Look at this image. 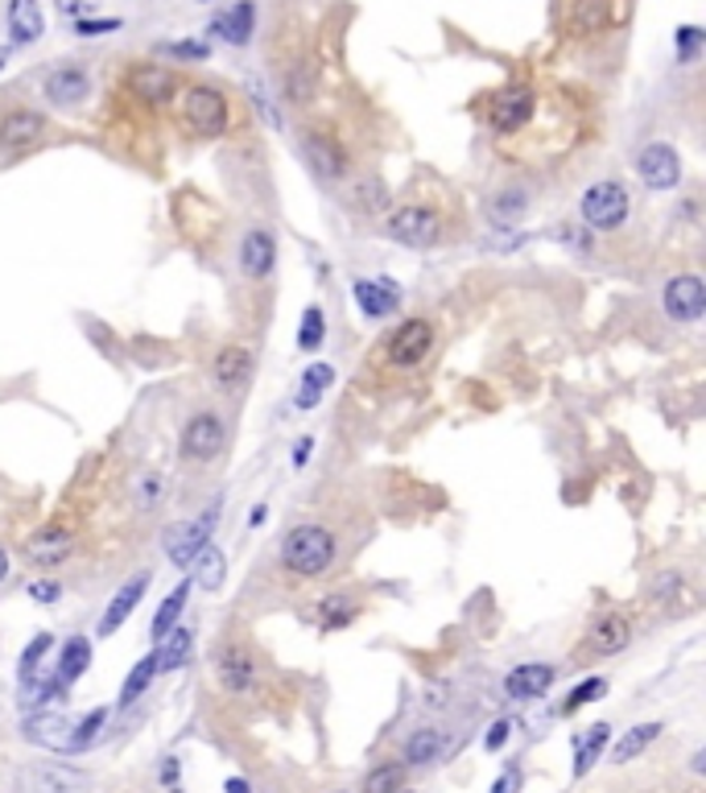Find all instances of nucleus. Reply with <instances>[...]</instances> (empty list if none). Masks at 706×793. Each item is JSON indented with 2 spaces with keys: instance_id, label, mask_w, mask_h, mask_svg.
Wrapping results in <instances>:
<instances>
[{
  "instance_id": "1",
  "label": "nucleus",
  "mask_w": 706,
  "mask_h": 793,
  "mask_svg": "<svg viewBox=\"0 0 706 793\" xmlns=\"http://www.w3.org/2000/svg\"><path fill=\"white\" fill-rule=\"evenodd\" d=\"M339 542L327 525H293L281 542V566L298 579H318L335 566Z\"/></svg>"
},
{
  "instance_id": "2",
  "label": "nucleus",
  "mask_w": 706,
  "mask_h": 793,
  "mask_svg": "<svg viewBox=\"0 0 706 793\" xmlns=\"http://www.w3.org/2000/svg\"><path fill=\"white\" fill-rule=\"evenodd\" d=\"M228 100H224V91L219 87H207V84H190L182 91V125L187 133L194 137H224L228 133Z\"/></svg>"
},
{
  "instance_id": "3",
  "label": "nucleus",
  "mask_w": 706,
  "mask_h": 793,
  "mask_svg": "<svg viewBox=\"0 0 706 793\" xmlns=\"http://www.w3.org/2000/svg\"><path fill=\"white\" fill-rule=\"evenodd\" d=\"M434 323L430 318H405L389 339H384V364L393 373H414L417 364H426V355L434 352Z\"/></svg>"
},
{
  "instance_id": "4",
  "label": "nucleus",
  "mask_w": 706,
  "mask_h": 793,
  "mask_svg": "<svg viewBox=\"0 0 706 793\" xmlns=\"http://www.w3.org/2000/svg\"><path fill=\"white\" fill-rule=\"evenodd\" d=\"M582 219L591 224L595 231H616L628 219V211H632V199H628V190L620 182H612V178H603L595 187L582 190Z\"/></svg>"
},
{
  "instance_id": "5",
  "label": "nucleus",
  "mask_w": 706,
  "mask_h": 793,
  "mask_svg": "<svg viewBox=\"0 0 706 793\" xmlns=\"http://www.w3.org/2000/svg\"><path fill=\"white\" fill-rule=\"evenodd\" d=\"M533 112H538V91L525 84H513L504 87L500 96H492V104H488V128L496 137H513V133H520V128L533 121Z\"/></svg>"
},
{
  "instance_id": "6",
  "label": "nucleus",
  "mask_w": 706,
  "mask_h": 793,
  "mask_svg": "<svg viewBox=\"0 0 706 793\" xmlns=\"http://www.w3.org/2000/svg\"><path fill=\"white\" fill-rule=\"evenodd\" d=\"M389 236L405 249H434L442 240V215L434 207H421V203L396 207L389 215Z\"/></svg>"
},
{
  "instance_id": "7",
  "label": "nucleus",
  "mask_w": 706,
  "mask_h": 793,
  "mask_svg": "<svg viewBox=\"0 0 706 793\" xmlns=\"http://www.w3.org/2000/svg\"><path fill=\"white\" fill-rule=\"evenodd\" d=\"M46 133H50V121L42 112H34V108H13V112L0 116V149L13 153V158L42 146Z\"/></svg>"
},
{
  "instance_id": "8",
  "label": "nucleus",
  "mask_w": 706,
  "mask_h": 793,
  "mask_svg": "<svg viewBox=\"0 0 706 793\" xmlns=\"http://www.w3.org/2000/svg\"><path fill=\"white\" fill-rule=\"evenodd\" d=\"M215 517H219V504H215L211 513H203L199 521L169 525L166 538H162V550H166L169 563H174V566H190V563H194V554H199L203 545H211V525H215Z\"/></svg>"
},
{
  "instance_id": "9",
  "label": "nucleus",
  "mask_w": 706,
  "mask_h": 793,
  "mask_svg": "<svg viewBox=\"0 0 706 793\" xmlns=\"http://www.w3.org/2000/svg\"><path fill=\"white\" fill-rule=\"evenodd\" d=\"M22 735L46 752H66V756L75 752V723L59 710H29Z\"/></svg>"
},
{
  "instance_id": "10",
  "label": "nucleus",
  "mask_w": 706,
  "mask_h": 793,
  "mask_svg": "<svg viewBox=\"0 0 706 793\" xmlns=\"http://www.w3.org/2000/svg\"><path fill=\"white\" fill-rule=\"evenodd\" d=\"M128 91L146 104H169L178 96V75H174V66L162 63H133L128 66Z\"/></svg>"
},
{
  "instance_id": "11",
  "label": "nucleus",
  "mask_w": 706,
  "mask_h": 793,
  "mask_svg": "<svg viewBox=\"0 0 706 793\" xmlns=\"http://www.w3.org/2000/svg\"><path fill=\"white\" fill-rule=\"evenodd\" d=\"M665 302V314L673 318V323H698L706 314V286L694 277V273H682V277H673L661 293Z\"/></svg>"
},
{
  "instance_id": "12",
  "label": "nucleus",
  "mask_w": 706,
  "mask_h": 793,
  "mask_svg": "<svg viewBox=\"0 0 706 793\" xmlns=\"http://www.w3.org/2000/svg\"><path fill=\"white\" fill-rule=\"evenodd\" d=\"M91 777L71 765H29L22 769V790L25 793H87Z\"/></svg>"
},
{
  "instance_id": "13",
  "label": "nucleus",
  "mask_w": 706,
  "mask_h": 793,
  "mask_svg": "<svg viewBox=\"0 0 706 793\" xmlns=\"http://www.w3.org/2000/svg\"><path fill=\"white\" fill-rule=\"evenodd\" d=\"M224 439H228V426L219 414H194L182 426V455L187 460H215L224 451Z\"/></svg>"
},
{
  "instance_id": "14",
  "label": "nucleus",
  "mask_w": 706,
  "mask_h": 793,
  "mask_svg": "<svg viewBox=\"0 0 706 793\" xmlns=\"http://www.w3.org/2000/svg\"><path fill=\"white\" fill-rule=\"evenodd\" d=\"M302 153H306V162H311L314 174L327 178V182H335V178L348 174V153H343V146L335 141L331 133H323V128H306V133H302Z\"/></svg>"
},
{
  "instance_id": "15",
  "label": "nucleus",
  "mask_w": 706,
  "mask_h": 793,
  "mask_svg": "<svg viewBox=\"0 0 706 793\" xmlns=\"http://www.w3.org/2000/svg\"><path fill=\"white\" fill-rule=\"evenodd\" d=\"M636 169H641V182L648 190H673L678 178H682V158L678 149L657 141V146H644L641 158H636Z\"/></svg>"
},
{
  "instance_id": "16",
  "label": "nucleus",
  "mask_w": 706,
  "mask_h": 793,
  "mask_svg": "<svg viewBox=\"0 0 706 793\" xmlns=\"http://www.w3.org/2000/svg\"><path fill=\"white\" fill-rule=\"evenodd\" d=\"M277 265V240H273V231L265 228H252L244 231V240H240V273L252 277V281H265Z\"/></svg>"
},
{
  "instance_id": "17",
  "label": "nucleus",
  "mask_w": 706,
  "mask_h": 793,
  "mask_svg": "<svg viewBox=\"0 0 706 793\" xmlns=\"http://www.w3.org/2000/svg\"><path fill=\"white\" fill-rule=\"evenodd\" d=\"M612 0H570L566 9V34L570 38H600L603 29H612Z\"/></svg>"
},
{
  "instance_id": "18",
  "label": "nucleus",
  "mask_w": 706,
  "mask_h": 793,
  "mask_svg": "<svg viewBox=\"0 0 706 793\" xmlns=\"http://www.w3.org/2000/svg\"><path fill=\"white\" fill-rule=\"evenodd\" d=\"M46 100L59 108H75L79 100H87V91H91V75H87V66H54L50 75H46Z\"/></svg>"
},
{
  "instance_id": "19",
  "label": "nucleus",
  "mask_w": 706,
  "mask_h": 793,
  "mask_svg": "<svg viewBox=\"0 0 706 793\" xmlns=\"http://www.w3.org/2000/svg\"><path fill=\"white\" fill-rule=\"evenodd\" d=\"M71 550H75V533L63 529V525H46L25 542V558L38 566H59L71 558Z\"/></svg>"
},
{
  "instance_id": "20",
  "label": "nucleus",
  "mask_w": 706,
  "mask_h": 793,
  "mask_svg": "<svg viewBox=\"0 0 706 793\" xmlns=\"http://www.w3.org/2000/svg\"><path fill=\"white\" fill-rule=\"evenodd\" d=\"M355 293V306L368 314V318H389V314L401 311V290H396L393 281H373V277H360L352 286Z\"/></svg>"
},
{
  "instance_id": "21",
  "label": "nucleus",
  "mask_w": 706,
  "mask_h": 793,
  "mask_svg": "<svg viewBox=\"0 0 706 793\" xmlns=\"http://www.w3.org/2000/svg\"><path fill=\"white\" fill-rule=\"evenodd\" d=\"M628 641H632V625H628V616H620V612H607V616H600L595 625L587 628V649L595 657H612V653L628 649Z\"/></svg>"
},
{
  "instance_id": "22",
  "label": "nucleus",
  "mask_w": 706,
  "mask_h": 793,
  "mask_svg": "<svg viewBox=\"0 0 706 793\" xmlns=\"http://www.w3.org/2000/svg\"><path fill=\"white\" fill-rule=\"evenodd\" d=\"M215 674H219V687L228 694H244L256 682V662L240 645L219 649V662H215Z\"/></svg>"
},
{
  "instance_id": "23",
  "label": "nucleus",
  "mask_w": 706,
  "mask_h": 793,
  "mask_svg": "<svg viewBox=\"0 0 706 793\" xmlns=\"http://www.w3.org/2000/svg\"><path fill=\"white\" fill-rule=\"evenodd\" d=\"M149 591V570H141V575H133L116 595H112V604H108V612L100 616V637H112L116 628L125 625L128 616H133V607L141 604V595Z\"/></svg>"
},
{
  "instance_id": "24",
  "label": "nucleus",
  "mask_w": 706,
  "mask_h": 793,
  "mask_svg": "<svg viewBox=\"0 0 706 793\" xmlns=\"http://www.w3.org/2000/svg\"><path fill=\"white\" fill-rule=\"evenodd\" d=\"M554 678H558V669H554V666L529 662V666H517L513 674H508V678H504V690H508V698L529 703V698H541L545 690L554 687Z\"/></svg>"
},
{
  "instance_id": "25",
  "label": "nucleus",
  "mask_w": 706,
  "mask_h": 793,
  "mask_svg": "<svg viewBox=\"0 0 706 793\" xmlns=\"http://www.w3.org/2000/svg\"><path fill=\"white\" fill-rule=\"evenodd\" d=\"M42 4L38 0H9V34L13 46H34L42 38Z\"/></svg>"
},
{
  "instance_id": "26",
  "label": "nucleus",
  "mask_w": 706,
  "mask_h": 793,
  "mask_svg": "<svg viewBox=\"0 0 706 793\" xmlns=\"http://www.w3.org/2000/svg\"><path fill=\"white\" fill-rule=\"evenodd\" d=\"M252 22H256V4L252 0H240L231 13H219L215 22H211L207 34H215V38H224L228 46H249L252 38Z\"/></svg>"
},
{
  "instance_id": "27",
  "label": "nucleus",
  "mask_w": 706,
  "mask_h": 793,
  "mask_svg": "<svg viewBox=\"0 0 706 793\" xmlns=\"http://www.w3.org/2000/svg\"><path fill=\"white\" fill-rule=\"evenodd\" d=\"M252 368V355L249 348H240V343H228L224 352L215 355V364H211V376H215V385H224V389H236Z\"/></svg>"
},
{
  "instance_id": "28",
  "label": "nucleus",
  "mask_w": 706,
  "mask_h": 793,
  "mask_svg": "<svg viewBox=\"0 0 706 793\" xmlns=\"http://www.w3.org/2000/svg\"><path fill=\"white\" fill-rule=\"evenodd\" d=\"M612 740V723H595V728L575 740V777H587V772L600 765L603 748Z\"/></svg>"
},
{
  "instance_id": "29",
  "label": "nucleus",
  "mask_w": 706,
  "mask_h": 793,
  "mask_svg": "<svg viewBox=\"0 0 706 793\" xmlns=\"http://www.w3.org/2000/svg\"><path fill=\"white\" fill-rule=\"evenodd\" d=\"M194 575H190V583H199L203 591H219L224 587V575H228V558H224V550H215V545H203L199 554H194Z\"/></svg>"
},
{
  "instance_id": "30",
  "label": "nucleus",
  "mask_w": 706,
  "mask_h": 793,
  "mask_svg": "<svg viewBox=\"0 0 706 793\" xmlns=\"http://www.w3.org/2000/svg\"><path fill=\"white\" fill-rule=\"evenodd\" d=\"M190 649H194V637H190V628H182V625H174L157 641V669H178V666H187L190 662Z\"/></svg>"
},
{
  "instance_id": "31",
  "label": "nucleus",
  "mask_w": 706,
  "mask_h": 793,
  "mask_svg": "<svg viewBox=\"0 0 706 793\" xmlns=\"http://www.w3.org/2000/svg\"><path fill=\"white\" fill-rule=\"evenodd\" d=\"M442 731L434 728H417L409 740H405V748H401V760L405 765H434L438 756H442Z\"/></svg>"
},
{
  "instance_id": "32",
  "label": "nucleus",
  "mask_w": 706,
  "mask_h": 793,
  "mask_svg": "<svg viewBox=\"0 0 706 793\" xmlns=\"http://www.w3.org/2000/svg\"><path fill=\"white\" fill-rule=\"evenodd\" d=\"M190 579L187 583H178L174 587V591H169L166 600H162V607H157V616H153V628H149V632H153V641H162V637H166L169 628L178 625V616H182V612H187V600H190Z\"/></svg>"
},
{
  "instance_id": "33",
  "label": "nucleus",
  "mask_w": 706,
  "mask_h": 793,
  "mask_svg": "<svg viewBox=\"0 0 706 793\" xmlns=\"http://www.w3.org/2000/svg\"><path fill=\"white\" fill-rule=\"evenodd\" d=\"M162 669H157V649L153 653H146L137 666H133V674L125 678V690H121V707H133L141 694H146L149 687H153V678H157Z\"/></svg>"
},
{
  "instance_id": "34",
  "label": "nucleus",
  "mask_w": 706,
  "mask_h": 793,
  "mask_svg": "<svg viewBox=\"0 0 706 793\" xmlns=\"http://www.w3.org/2000/svg\"><path fill=\"white\" fill-rule=\"evenodd\" d=\"M87 666H91V641H87V637H71V641H63V657H59V678H63L66 687H71L75 678H84Z\"/></svg>"
},
{
  "instance_id": "35",
  "label": "nucleus",
  "mask_w": 706,
  "mask_h": 793,
  "mask_svg": "<svg viewBox=\"0 0 706 793\" xmlns=\"http://www.w3.org/2000/svg\"><path fill=\"white\" fill-rule=\"evenodd\" d=\"M529 207V199H525V190H500L488 199V219L496 224V228H508V224H517L520 215Z\"/></svg>"
},
{
  "instance_id": "36",
  "label": "nucleus",
  "mask_w": 706,
  "mask_h": 793,
  "mask_svg": "<svg viewBox=\"0 0 706 793\" xmlns=\"http://www.w3.org/2000/svg\"><path fill=\"white\" fill-rule=\"evenodd\" d=\"M335 373L327 368V364H311L306 373H302V385H298V410H314L318 401H323V393L331 389Z\"/></svg>"
},
{
  "instance_id": "37",
  "label": "nucleus",
  "mask_w": 706,
  "mask_h": 793,
  "mask_svg": "<svg viewBox=\"0 0 706 793\" xmlns=\"http://www.w3.org/2000/svg\"><path fill=\"white\" fill-rule=\"evenodd\" d=\"M657 735H661V723H641V728H632V731H628V735H623V740H620V744H616V752H612V760H616V765H628V760H632L636 752L648 748V744H653Z\"/></svg>"
},
{
  "instance_id": "38",
  "label": "nucleus",
  "mask_w": 706,
  "mask_h": 793,
  "mask_svg": "<svg viewBox=\"0 0 706 793\" xmlns=\"http://www.w3.org/2000/svg\"><path fill=\"white\" fill-rule=\"evenodd\" d=\"M286 96H290V104H311L314 96V66L306 59H298V63L286 71Z\"/></svg>"
},
{
  "instance_id": "39",
  "label": "nucleus",
  "mask_w": 706,
  "mask_h": 793,
  "mask_svg": "<svg viewBox=\"0 0 706 793\" xmlns=\"http://www.w3.org/2000/svg\"><path fill=\"white\" fill-rule=\"evenodd\" d=\"M50 649H54V637H50V632H38V637H34V641L25 645L22 666H17V678H22V687L38 678V669H42V662H46V653H50Z\"/></svg>"
},
{
  "instance_id": "40",
  "label": "nucleus",
  "mask_w": 706,
  "mask_h": 793,
  "mask_svg": "<svg viewBox=\"0 0 706 793\" xmlns=\"http://www.w3.org/2000/svg\"><path fill=\"white\" fill-rule=\"evenodd\" d=\"M323 335H327V314H323V306H306V311H302L298 348H302V352H318V348H323Z\"/></svg>"
},
{
  "instance_id": "41",
  "label": "nucleus",
  "mask_w": 706,
  "mask_h": 793,
  "mask_svg": "<svg viewBox=\"0 0 706 793\" xmlns=\"http://www.w3.org/2000/svg\"><path fill=\"white\" fill-rule=\"evenodd\" d=\"M603 694H607V678H587V682H579V687L570 690V698H566V715H575V710H582L587 703H600Z\"/></svg>"
},
{
  "instance_id": "42",
  "label": "nucleus",
  "mask_w": 706,
  "mask_h": 793,
  "mask_svg": "<svg viewBox=\"0 0 706 793\" xmlns=\"http://www.w3.org/2000/svg\"><path fill=\"white\" fill-rule=\"evenodd\" d=\"M401 777H405V765H380V769L368 772L364 793H396L401 790Z\"/></svg>"
},
{
  "instance_id": "43",
  "label": "nucleus",
  "mask_w": 706,
  "mask_h": 793,
  "mask_svg": "<svg viewBox=\"0 0 706 793\" xmlns=\"http://www.w3.org/2000/svg\"><path fill=\"white\" fill-rule=\"evenodd\" d=\"M108 719V707H96L91 715H84L79 723H75V752H84L96 744V735H100V728H104Z\"/></svg>"
},
{
  "instance_id": "44",
  "label": "nucleus",
  "mask_w": 706,
  "mask_h": 793,
  "mask_svg": "<svg viewBox=\"0 0 706 793\" xmlns=\"http://www.w3.org/2000/svg\"><path fill=\"white\" fill-rule=\"evenodd\" d=\"M703 38L706 34L698 29V25H678V34H673V42H678V59H682V63H694Z\"/></svg>"
},
{
  "instance_id": "45",
  "label": "nucleus",
  "mask_w": 706,
  "mask_h": 793,
  "mask_svg": "<svg viewBox=\"0 0 706 793\" xmlns=\"http://www.w3.org/2000/svg\"><path fill=\"white\" fill-rule=\"evenodd\" d=\"M355 620V607L343 604V595H331L327 604H323V625L327 628H348Z\"/></svg>"
},
{
  "instance_id": "46",
  "label": "nucleus",
  "mask_w": 706,
  "mask_h": 793,
  "mask_svg": "<svg viewBox=\"0 0 706 793\" xmlns=\"http://www.w3.org/2000/svg\"><path fill=\"white\" fill-rule=\"evenodd\" d=\"M162 501H166V483H162V476H146V480L137 483V504H141L146 513H153Z\"/></svg>"
},
{
  "instance_id": "47",
  "label": "nucleus",
  "mask_w": 706,
  "mask_h": 793,
  "mask_svg": "<svg viewBox=\"0 0 706 793\" xmlns=\"http://www.w3.org/2000/svg\"><path fill=\"white\" fill-rule=\"evenodd\" d=\"M112 29H121L116 17H79V22H75V34H79V38H100V34H112Z\"/></svg>"
},
{
  "instance_id": "48",
  "label": "nucleus",
  "mask_w": 706,
  "mask_h": 793,
  "mask_svg": "<svg viewBox=\"0 0 706 793\" xmlns=\"http://www.w3.org/2000/svg\"><path fill=\"white\" fill-rule=\"evenodd\" d=\"M508 735H513V719H496V723H492V731H488V740H483V748H488V752H500Z\"/></svg>"
},
{
  "instance_id": "49",
  "label": "nucleus",
  "mask_w": 706,
  "mask_h": 793,
  "mask_svg": "<svg viewBox=\"0 0 706 793\" xmlns=\"http://www.w3.org/2000/svg\"><path fill=\"white\" fill-rule=\"evenodd\" d=\"M29 595H34L38 604H59L63 587H59V583H29Z\"/></svg>"
},
{
  "instance_id": "50",
  "label": "nucleus",
  "mask_w": 706,
  "mask_h": 793,
  "mask_svg": "<svg viewBox=\"0 0 706 793\" xmlns=\"http://www.w3.org/2000/svg\"><path fill=\"white\" fill-rule=\"evenodd\" d=\"M169 50H174L178 59H207V54H211L207 46H199V42H174Z\"/></svg>"
},
{
  "instance_id": "51",
  "label": "nucleus",
  "mask_w": 706,
  "mask_h": 793,
  "mask_svg": "<svg viewBox=\"0 0 706 793\" xmlns=\"http://www.w3.org/2000/svg\"><path fill=\"white\" fill-rule=\"evenodd\" d=\"M311 451H314V439H298V442H293V467H306Z\"/></svg>"
},
{
  "instance_id": "52",
  "label": "nucleus",
  "mask_w": 706,
  "mask_h": 793,
  "mask_svg": "<svg viewBox=\"0 0 706 793\" xmlns=\"http://www.w3.org/2000/svg\"><path fill=\"white\" fill-rule=\"evenodd\" d=\"M520 790V772L513 769V772H504L496 785H492V793H517Z\"/></svg>"
},
{
  "instance_id": "53",
  "label": "nucleus",
  "mask_w": 706,
  "mask_h": 793,
  "mask_svg": "<svg viewBox=\"0 0 706 793\" xmlns=\"http://www.w3.org/2000/svg\"><path fill=\"white\" fill-rule=\"evenodd\" d=\"M678 587H682V579H678V575H661V579H657V595H665V591H678Z\"/></svg>"
},
{
  "instance_id": "54",
  "label": "nucleus",
  "mask_w": 706,
  "mask_h": 793,
  "mask_svg": "<svg viewBox=\"0 0 706 793\" xmlns=\"http://www.w3.org/2000/svg\"><path fill=\"white\" fill-rule=\"evenodd\" d=\"M224 793H252V785L249 781H240V777H228V781H224Z\"/></svg>"
},
{
  "instance_id": "55",
  "label": "nucleus",
  "mask_w": 706,
  "mask_h": 793,
  "mask_svg": "<svg viewBox=\"0 0 706 793\" xmlns=\"http://www.w3.org/2000/svg\"><path fill=\"white\" fill-rule=\"evenodd\" d=\"M174 777H178V760L169 756L166 765H162V781H166V785H174Z\"/></svg>"
},
{
  "instance_id": "56",
  "label": "nucleus",
  "mask_w": 706,
  "mask_h": 793,
  "mask_svg": "<svg viewBox=\"0 0 706 793\" xmlns=\"http://www.w3.org/2000/svg\"><path fill=\"white\" fill-rule=\"evenodd\" d=\"M4 575H9V554L0 550V579H4Z\"/></svg>"
},
{
  "instance_id": "57",
  "label": "nucleus",
  "mask_w": 706,
  "mask_h": 793,
  "mask_svg": "<svg viewBox=\"0 0 706 793\" xmlns=\"http://www.w3.org/2000/svg\"><path fill=\"white\" fill-rule=\"evenodd\" d=\"M4 63H9V46H0V71H4Z\"/></svg>"
},
{
  "instance_id": "58",
  "label": "nucleus",
  "mask_w": 706,
  "mask_h": 793,
  "mask_svg": "<svg viewBox=\"0 0 706 793\" xmlns=\"http://www.w3.org/2000/svg\"><path fill=\"white\" fill-rule=\"evenodd\" d=\"M396 793H405V790H396Z\"/></svg>"
},
{
  "instance_id": "59",
  "label": "nucleus",
  "mask_w": 706,
  "mask_h": 793,
  "mask_svg": "<svg viewBox=\"0 0 706 793\" xmlns=\"http://www.w3.org/2000/svg\"><path fill=\"white\" fill-rule=\"evenodd\" d=\"M339 793H343V790H339Z\"/></svg>"
}]
</instances>
